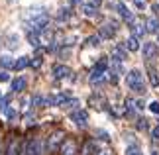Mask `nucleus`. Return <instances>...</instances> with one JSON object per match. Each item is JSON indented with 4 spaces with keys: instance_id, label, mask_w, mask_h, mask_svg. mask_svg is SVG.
<instances>
[{
    "instance_id": "f257e3e1",
    "label": "nucleus",
    "mask_w": 159,
    "mask_h": 155,
    "mask_svg": "<svg viewBox=\"0 0 159 155\" xmlns=\"http://www.w3.org/2000/svg\"><path fill=\"white\" fill-rule=\"evenodd\" d=\"M126 84L132 92H138V94H145V90H148L145 89V83H143L142 71H138V69H132L126 75Z\"/></svg>"
},
{
    "instance_id": "f03ea898",
    "label": "nucleus",
    "mask_w": 159,
    "mask_h": 155,
    "mask_svg": "<svg viewBox=\"0 0 159 155\" xmlns=\"http://www.w3.org/2000/svg\"><path fill=\"white\" fill-rule=\"evenodd\" d=\"M67 139V134L63 132V130H57V132H53L49 138L45 139V144H47V151L49 153H53V151H59V147H61V144Z\"/></svg>"
},
{
    "instance_id": "7ed1b4c3",
    "label": "nucleus",
    "mask_w": 159,
    "mask_h": 155,
    "mask_svg": "<svg viewBox=\"0 0 159 155\" xmlns=\"http://www.w3.org/2000/svg\"><path fill=\"white\" fill-rule=\"evenodd\" d=\"M116 32H118V24L116 22H108V24H102L100 30H98V35L102 39H112Z\"/></svg>"
},
{
    "instance_id": "20e7f679",
    "label": "nucleus",
    "mask_w": 159,
    "mask_h": 155,
    "mask_svg": "<svg viewBox=\"0 0 159 155\" xmlns=\"http://www.w3.org/2000/svg\"><path fill=\"white\" fill-rule=\"evenodd\" d=\"M157 55H159L157 43L155 41H145L143 43V59L145 61H153V59H157Z\"/></svg>"
},
{
    "instance_id": "39448f33",
    "label": "nucleus",
    "mask_w": 159,
    "mask_h": 155,
    "mask_svg": "<svg viewBox=\"0 0 159 155\" xmlns=\"http://www.w3.org/2000/svg\"><path fill=\"white\" fill-rule=\"evenodd\" d=\"M77 151H79V147H77V141L73 138H67L63 144H61V147H59L61 155H77Z\"/></svg>"
},
{
    "instance_id": "423d86ee",
    "label": "nucleus",
    "mask_w": 159,
    "mask_h": 155,
    "mask_svg": "<svg viewBox=\"0 0 159 155\" xmlns=\"http://www.w3.org/2000/svg\"><path fill=\"white\" fill-rule=\"evenodd\" d=\"M22 145H24V141H20V138H16V135H14V138H10L8 145H6L4 155H20Z\"/></svg>"
},
{
    "instance_id": "0eeeda50",
    "label": "nucleus",
    "mask_w": 159,
    "mask_h": 155,
    "mask_svg": "<svg viewBox=\"0 0 159 155\" xmlns=\"http://www.w3.org/2000/svg\"><path fill=\"white\" fill-rule=\"evenodd\" d=\"M71 120L77 124V126H81V128H84L89 124V112L87 110H75V112H71Z\"/></svg>"
},
{
    "instance_id": "6e6552de",
    "label": "nucleus",
    "mask_w": 159,
    "mask_h": 155,
    "mask_svg": "<svg viewBox=\"0 0 159 155\" xmlns=\"http://www.w3.org/2000/svg\"><path fill=\"white\" fill-rule=\"evenodd\" d=\"M118 14L122 16V20H124V22H128L130 26H132L134 22H136V16L132 14V10L128 8V6H126L124 2H120V4H118Z\"/></svg>"
},
{
    "instance_id": "1a4fd4ad",
    "label": "nucleus",
    "mask_w": 159,
    "mask_h": 155,
    "mask_svg": "<svg viewBox=\"0 0 159 155\" xmlns=\"http://www.w3.org/2000/svg\"><path fill=\"white\" fill-rule=\"evenodd\" d=\"M96 151H98V145L94 139H87L81 147V155H96Z\"/></svg>"
},
{
    "instance_id": "9d476101",
    "label": "nucleus",
    "mask_w": 159,
    "mask_h": 155,
    "mask_svg": "<svg viewBox=\"0 0 159 155\" xmlns=\"http://www.w3.org/2000/svg\"><path fill=\"white\" fill-rule=\"evenodd\" d=\"M53 77L55 79H67V77H71V69L67 65H53Z\"/></svg>"
},
{
    "instance_id": "9b49d317",
    "label": "nucleus",
    "mask_w": 159,
    "mask_h": 155,
    "mask_svg": "<svg viewBox=\"0 0 159 155\" xmlns=\"http://www.w3.org/2000/svg\"><path fill=\"white\" fill-rule=\"evenodd\" d=\"M112 59H116V61H124V59H128L126 43H124V45H116V47L112 49Z\"/></svg>"
},
{
    "instance_id": "f8f14e48",
    "label": "nucleus",
    "mask_w": 159,
    "mask_h": 155,
    "mask_svg": "<svg viewBox=\"0 0 159 155\" xmlns=\"http://www.w3.org/2000/svg\"><path fill=\"white\" fill-rule=\"evenodd\" d=\"M26 84H28V80L24 77H16V79H12L10 89H12V92H22L24 89H26Z\"/></svg>"
},
{
    "instance_id": "ddd939ff",
    "label": "nucleus",
    "mask_w": 159,
    "mask_h": 155,
    "mask_svg": "<svg viewBox=\"0 0 159 155\" xmlns=\"http://www.w3.org/2000/svg\"><path fill=\"white\" fill-rule=\"evenodd\" d=\"M126 49L128 51H139V38L130 35V38L126 39Z\"/></svg>"
},
{
    "instance_id": "4468645a",
    "label": "nucleus",
    "mask_w": 159,
    "mask_h": 155,
    "mask_svg": "<svg viewBox=\"0 0 159 155\" xmlns=\"http://www.w3.org/2000/svg\"><path fill=\"white\" fill-rule=\"evenodd\" d=\"M130 28H132V32H134V35H136V38H142V35L148 34V28H145L143 24H139V22H134Z\"/></svg>"
},
{
    "instance_id": "2eb2a0df",
    "label": "nucleus",
    "mask_w": 159,
    "mask_h": 155,
    "mask_svg": "<svg viewBox=\"0 0 159 155\" xmlns=\"http://www.w3.org/2000/svg\"><path fill=\"white\" fill-rule=\"evenodd\" d=\"M148 77H149V83L153 89H159V73L157 69H153V67H149V71H148Z\"/></svg>"
},
{
    "instance_id": "dca6fc26",
    "label": "nucleus",
    "mask_w": 159,
    "mask_h": 155,
    "mask_svg": "<svg viewBox=\"0 0 159 155\" xmlns=\"http://www.w3.org/2000/svg\"><path fill=\"white\" fill-rule=\"evenodd\" d=\"M148 32L149 34H159V20H157L155 16L148 20Z\"/></svg>"
},
{
    "instance_id": "f3484780",
    "label": "nucleus",
    "mask_w": 159,
    "mask_h": 155,
    "mask_svg": "<svg viewBox=\"0 0 159 155\" xmlns=\"http://www.w3.org/2000/svg\"><path fill=\"white\" fill-rule=\"evenodd\" d=\"M28 65H30V59L28 57H18L14 61V71H22V69H26Z\"/></svg>"
},
{
    "instance_id": "a211bd4d",
    "label": "nucleus",
    "mask_w": 159,
    "mask_h": 155,
    "mask_svg": "<svg viewBox=\"0 0 159 155\" xmlns=\"http://www.w3.org/2000/svg\"><path fill=\"white\" fill-rule=\"evenodd\" d=\"M32 104L34 106H47V96L35 94V96H32Z\"/></svg>"
},
{
    "instance_id": "6ab92c4d",
    "label": "nucleus",
    "mask_w": 159,
    "mask_h": 155,
    "mask_svg": "<svg viewBox=\"0 0 159 155\" xmlns=\"http://www.w3.org/2000/svg\"><path fill=\"white\" fill-rule=\"evenodd\" d=\"M0 65H2L4 69H14V59L8 57V55H4V57H0Z\"/></svg>"
},
{
    "instance_id": "aec40b11",
    "label": "nucleus",
    "mask_w": 159,
    "mask_h": 155,
    "mask_svg": "<svg viewBox=\"0 0 159 155\" xmlns=\"http://www.w3.org/2000/svg\"><path fill=\"white\" fill-rule=\"evenodd\" d=\"M83 12H84L87 16H90V18H93V16H96V14H98V8H94V6H90V4L87 2V4H83Z\"/></svg>"
},
{
    "instance_id": "412c9836",
    "label": "nucleus",
    "mask_w": 159,
    "mask_h": 155,
    "mask_svg": "<svg viewBox=\"0 0 159 155\" xmlns=\"http://www.w3.org/2000/svg\"><path fill=\"white\" fill-rule=\"evenodd\" d=\"M69 18H71V10H69V8L59 10V14H57V20H59V22H67Z\"/></svg>"
},
{
    "instance_id": "4be33fe9",
    "label": "nucleus",
    "mask_w": 159,
    "mask_h": 155,
    "mask_svg": "<svg viewBox=\"0 0 159 155\" xmlns=\"http://www.w3.org/2000/svg\"><path fill=\"white\" fill-rule=\"evenodd\" d=\"M28 41L32 43L34 47H38V45H39V34H35V32H28Z\"/></svg>"
},
{
    "instance_id": "5701e85b",
    "label": "nucleus",
    "mask_w": 159,
    "mask_h": 155,
    "mask_svg": "<svg viewBox=\"0 0 159 155\" xmlns=\"http://www.w3.org/2000/svg\"><path fill=\"white\" fill-rule=\"evenodd\" d=\"M100 35L96 34V35H90V38H87V45H90V47H96V45H100Z\"/></svg>"
},
{
    "instance_id": "b1692460",
    "label": "nucleus",
    "mask_w": 159,
    "mask_h": 155,
    "mask_svg": "<svg viewBox=\"0 0 159 155\" xmlns=\"http://www.w3.org/2000/svg\"><path fill=\"white\" fill-rule=\"evenodd\" d=\"M126 155H143V153L139 151V147H138V145H128Z\"/></svg>"
},
{
    "instance_id": "393cba45",
    "label": "nucleus",
    "mask_w": 159,
    "mask_h": 155,
    "mask_svg": "<svg viewBox=\"0 0 159 155\" xmlns=\"http://www.w3.org/2000/svg\"><path fill=\"white\" fill-rule=\"evenodd\" d=\"M41 63H43V59H41V57H35L34 61H30V67H32V69H39Z\"/></svg>"
},
{
    "instance_id": "a878e982",
    "label": "nucleus",
    "mask_w": 159,
    "mask_h": 155,
    "mask_svg": "<svg viewBox=\"0 0 159 155\" xmlns=\"http://www.w3.org/2000/svg\"><path fill=\"white\" fill-rule=\"evenodd\" d=\"M77 104H79V100H77V98H69V100H67V102L63 104V106H65V108H75Z\"/></svg>"
},
{
    "instance_id": "bb28decb",
    "label": "nucleus",
    "mask_w": 159,
    "mask_h": 155,
    "mask_svg": "<svg viewBox=\"0 0 159 155\" xmlns=\"http://www.w3.org/2000/svg\"><path fill=\"white\" fill-rule=\"evenodd\" d=\"M138 130H148V122H145V118H138Z\"/></svg>"
},
{
    "instance_id": "cd10ccee",
    "label": "nucleus",
    "mask_w": 159,
    "mask_h": 155,
    "mask_svg": "<svg viewBox=\"0 0 159 155\" xmlns=\"http://www.w3.org/2000/svg\"><path fill=\"white\" fill-rule=\"evenodd\" d=\"M8 102H10V96L8 98H2V100H0V110H4V112H6V110H8Z\"/></svg>"
},
{
    "instance_id": "c85d7f7f",
    "label": "nucleus",
    "mask_w": 159,
    "mask_h": 155,
    "mask_svg": "<svg viewBox=\"0 0 159 155\" xmlns=\"http://www.w3.org/2000/svg\"><path fill=\"white\" fill-rule=\"evenodd\" d=\"M16 110H12V108H8V110H6V118H8V120H16Z\"/></svg>"
},
{
    "instance_id": "c756f323",
    "label": "nucleus",
    "mask_w": 159,
    "mask_h": 155,
    "mask_svg": "<svg viewBox=\"0 0 159 155\" xmlns=\"http://www.w3.org/2000/svg\"><path fill=\"white\" fill-rule=\"evenodd\" d=\"M149 110H151L153 114H159V102H157V100L151 102V104H149Z\"/></svg>"
},
{
    "instance_id": "7c9ffc66",
    "label": "nucleus",
    "mask_w": 159,
    "mask_h": 155,
    "mask_svg": "<svg viewBox=\"0 0 159 155\" xmlns=\"http://www.w3.org/2000/svg\"><path fill=\"white\" fill-rule=\"evenodd\" d=\"M8 80H10V75H8V73H0V83H8Z\"/></svg>"
},
{
    "instance_id": "2f4dec72",
    "label": "nucleus",
    "mask_w": 159,
    "mask_h": 155,
    "mask_svg": "<svg viewBox=\"0 0 159 155\" xmlns=\"http://www.w3.org/2000/svg\"><path fill=\"white\" fill-rule=\"evenodd\" d=\"M151 138H153V139H155V141H157V139H159V126H155V128H153V130H151Z\"/></svg>"
},
{
    "instance_id": "473e14b6",
    "label": "nucleus",
    "mask_w": 159,
    "mask_h": 155,
    "mask_svg": "<svg viewBox=\"0 0 159 155\" xmlns=\"http://www.w3.org/2000/svg\"><path fill=\"white\" fill-rule=\"evenodd\" d=\"M89 4H90V6H94V8H100L102 0H89Z\"/></svg>"
},
{
    "instance_id": "72a5a7b5",
    "label": "nucleus",
    "mask_w": 159,
    "mask_h": 155,
    "mask_svg": "<svg viewBox=\"0 0 159 155\" xmlns=\"http://www.w3.org/2000/svg\"><path fill=\"white\" fill-rule=\"evenodd\" d=\"M98 138H100V139H104V141L110 139V138H108V134H106V132H102V130H98Z\"/></svg>"
},
{
    "instance_id": "f704fd0d",
    "label": "nucleus",
    "mask_w": 159,
    "mask_h": 155,
    "mask_svg": "<svg viewBox=\"0 0 159 155\" xmlns=\"http://www.w3.org/2000/svg\"><path fill=\"white\" fill-rule=\"evenodd\" d=\"M151 10H153V14H155V18L159 16V4H153L151 6Z\"/></svg>"
},
{
    "instance_id": "c9c22d12",
    "label": "nucleus",
    "mask_w": 159,
    "mask_h": 155,
    "mask_svg": "<svg viewBox=\"0 0 159 155\" xmlns=\"http://www.w3.org/2000/svg\"><path fill=\"white\" fill-rule=\"evenodd\" d=\"M96 155H112V153H110L108 149H98V151H96Z\"/></svg>"
},
{
    "instance_id": "e433bc0d",
    "label": "nucleus",
    "mask_w": 159,
    "mask_h": 155,
    "mask_svg": "<svg viewBox=\"0 0 159 155\" xmlns=\"http://www.w3.org/2000/svg\"><path fill=\"white\" fill-rule=\"evenodd\" d=\"M134 4H136L138 8H143V2H142V0H134Z\"/></svg>"
},
{
    "instance_id": "4c0bfd02",
    "label": "nucleus",
    "mask_w": 159,
    "mask_h": 155,
    "mask_svg": "<svg viewBox=\"0 0 159 155\" xmlns=\"http://www.w3.org/2000/svg\"><path fill=\"white\" fill-rule=\"evenodd\" d=\"M4 151H6V147H4L2 144H0V155H4Z\"/></svg>"
},
{
    "instance_id": "58836bf2",
    "label": "nucleus",
    "mask_w": 159,
    "mask_h": 155,
    "mask_svg": "<svg viewBox=\"0 0 159 155\" xmlns=\"http://www.w3.org/2000/svg\"><path fill=\"white\" fill-rule=\"evenodd\" d=\"M151 155H159V153H157V151H151Z\"/></svg>"
},
{
    "instance_id": "ea45409f",
    "label": "nucleus",
    "mask_w": 159,
    "mask_h": 155,
    "mask_svg": "<svg viewBox=\"0 0 159 155\" xmlns=\"http://www.w3.org/2000/svg\"><path fill=\"white\" fill-rule=\"evenodd\" d=\"M71 2H73V4H77V2H79V0H71Z\"/></svg>"
},
{
    "instance_id": "a19ab883",
    "label": "nucleus",
    "mask_w": 159,
    "mask_h": 155,
    "mask_svg": "<svg viewBox=\"0 0 159 155\" xmlns=\"http://www.w3.org/2000/svg\"><path fill=\"white\" fill-rule=\"evenodd\" d=\"M0 100H2V96H0Z\"/></svg>"
},
{
    "instance_id": "79ce46f5",
    "label": "nucleus",
    "mask_w": 159,
    "mask_h": 155,
    "mask_svg": "<svg viewBox=\"0 0 159 155\" xmlns=\"http://www.w3.org/2000/svg\"><path fill=\"white\" fill-rule=\"evenodd\" d=\"M0 139H2V135H0Z\"/></svg>"
}]
</instances>
